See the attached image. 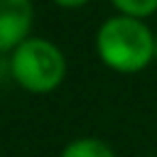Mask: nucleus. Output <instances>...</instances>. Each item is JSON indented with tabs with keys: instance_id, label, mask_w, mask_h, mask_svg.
<instances>
[{
	"instance_id": "nucleus-4",
	"label": "nucleus",
	"mask_w": 157,
	"mask_h": 157,
	"mask_svg": "<svg viewBox=\"0 0 157 157\" xmlns=\"http://www.w3.org/2000/svg\"><path fill=\"white\" fill-rule=\"evenodd\" d=\"M59 157H115V152L101 137H76L64 145Z\"/></svg>"
},
{
	"instance_id": "nucleus-6",
	"label": "nucleus",
	"mask_w": 157,
	"mask_h": 157,
	"mask_svg": "<svg viewBox=\"0 0 157 157\" xmlns=\"http://www.w3.org/2000/svg\"><path fill=\"white\" fill-rule=\"evenodd\" d=\"M54 5H59V7H66V10H74V7H83L88 0H52Z\"/></svg>"
},
{
	"instance_id": "nucleus-5",
	"label": "nucleus",
	"mask_w": 157,
	"mask_h": 157,
	"mask_svg": "<svg viewBox=\"0 0 157 157\" xmlns=\"http://www.w3.org/2000/svg\"><path fill=\"white\" fill-rule=\"evenodd\" d=\"M110 5L118 10V15L147 20L157 12V0H110Z\"/></svg>"
},
{
	"instance_id": "nucleus-2",
	"label": "nucleus",
	"mask_w": 157,
	"mask_h": 157,
	"mask_svg": "<svg viewBox=\"0 0 157 157\" xmlns=\"http://www.w3.org/2000/svg\"><path fill=\"white\" fill-rule=\"evenodd\" d=\"M10 76L27 93H52L66 78V56L54 42L29 34L10 52Z\"/></svg>"
},
{
	"instance_id": "nucleus-1",
	"label": "nucleus",
	"mask_w": 157,
	"mask_h": 157,
	"mask_svg": "<svg viewBox=\"0 0 157 157\" xmlns=\"http://www.w3.org/2000/svg\"><path fill=\"white\" fill-rule=\"evenodd\" d=\"M96 54L115 74H140L155 61V32L145 20L115 12L96 32Z\"/></svg>"
},
{
	"instance_id": "nucleus-7",
	"label": "nucleus",
	"mask_w": 157,
	"mask_h": 157,
	"mask_svg": "<svg viewBox=\"0 0 157 157\" xmlns=\"http://www.w3.org/2000/svg\"><path fill=\"white\" fill-rule=\"evenodd\" d=\"M155 61H157V34H155Z\"/></svg>"
},
{
	"instance_id": "nucleus-3",
	"label": "nucleus",
	"mask_w": 157,
	"mask_h": 157,
	"mask_svg": "<svg viewBox=\"0 0 157 157\" xmlns=\"http://www.w3.org/2000/svg\"><path fill=\"white\" fill-rule=\"evenodd\" d=\"M34 22L32 0H0V52H12L29 37Z\"/></svg>"
},
{
	"instance_id": "nucleus-8",
	"label": "nucleus",
	"mask_w": 157,
	"mask_h": 157,
	"mask_svg": "<svg viewBox=\"0 0 157 157\" xmlns=\"http://www.w3.org/2000/svg\"><path fill=\"white\" fill-rule=\"evenodd\" d=\"M137 157H157V155H137Z\"/></svg>"
}]
</instances>
